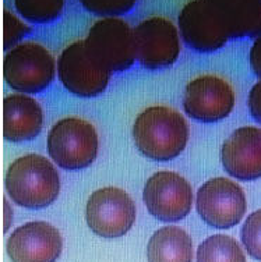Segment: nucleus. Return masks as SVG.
<instances>
[{"instance_id":"obj_1","label":"nucleus","mask_w":261,"mask_h":262,"mask_svg":"<svg viewBox=\"0 0 261 262\" xmlns=\"http://www.w3.org/2000/svg\"><path fill=\"white\" fill-rule=\"evenodd\" d=\"M133 138L144 157L158 162L171 161L186 148L189 124L176 109L151 106L137 116Z\"/></svg>"},{"instance_id":"obj_2","label":"nucleus","mask_w":261,"mask_h":262,"mask_svg":"<svg viewBox=\"0 0 261 262\" xmlns=\"http://www.w3.org/2000/svg\"><path fill=\"white\" fill-rule=\"evenodd\" d=\"M5 187L17 205L36 211L55 202L61 192V177L48 158L25 154L7 167Z\"/></svg>"},{"instance_id":"obj_3","label":"nucleus","mask_w":261,"mask_h":262,"mask_svg":"<svg viewBox=\"0 0 261 262\" xmlns=\"http://www.w3.org/2000/svg\"><path fill=\"white\" fill-rule=\"evenodd\" d=\"M56 60L45 46L24 40L7 51L3 59V77L7 85L21 94H39L53 82Z\"/></svg>"},{"instance_id":"obj_4","label":"nucleus","mask_w":261,"mask_h":262,"mask_svg":"<svg viewBox=\"0 0 261 262\" xmlns=\"http://www.w3.org/2000/svg\"><path fill=\"white\" fill-rule=\"evenodd\" d=\"M62 85L81 98H94L105 91L112 70L101 60L86 39L67 45L56 61Z\"/></svg>"},{"instance_id":"obj_5","label":"nucleus","mask_w":261,"mask_h":262,"mask_svg":"<svg viewBox=\"0 0 261 262\" xmlns=\"http://www.w3.org/2000/svg\"><path fill=\"white\" fill-rule=\"evenodd\" d=\"M46 148L57 166L66 170H78L88 167L96 159L99 138L90 121L66 117L50 128Z\"/></svg>"},{"instance_id":"obj_6","label":"nucleus","mask_w":261,"mask_h":262,"mask_svg":"<svg viewBox=\"0 0 261 262\" xmlns=\"http://www.w3.org/2000/svg\"><path fill=\"white\" fill-rule=\"evenodd\" d=\"M86 221L96 236L117 238L130 232L136 221V204L119 187H102L90 195Z\"/></svg>"},{"instance_id":"obj_7","label":"nucleus","mask_w":261,"mask_h":262,"mask_svg":"<svg viewBox=\"0 0 261 262\" xmlns=\"http://www.w3.org/2000/svg\"><path fill=\"white\" fill-rule=\"evenodd\" d=\"M136 59L150 70L175 64L180 55V34L166 17L154 15L133 28Z\"/></svg>"},{"instance_id":"obj_8","label":"nucleus","mask_w":261,"mask_h":262,"mask_svg":"<svg viewBox=\"0 0 261 262\" xmlns=\"http://www.w3.org/2000/svg\"><path fill=\"white\" fill-rule=\"evenodd\" d=\"M196 207L201 219L215 229H231L246 213V195L242 187L228 177H214L200 187Z\"/></svg>"},{"instance_id":"obj_9","label":"nucleus","mask_w":261,"mask_h":262,"mask_svg":"<svg viewBox=\"0 0 261 262\" xmlns=\"http://www.w3.org/2000/svg\"><path fill=\"white\" fill-rule=\"evenodd\" d=\"M143 200L151 215L161 222H177L190 213V183L175 171H158L147 180Z\"/></svg>"},{"instance_id":"obj_10","label":"nucleus","mask_w":261,"mask_h":262,"mask_svg":"<svg viewBox=\"0 0 261 262\" xmlns=\"http://www.w3.org/2000/svg\"><path fill=\"white\" fill-rule=\"evenodd\" d=\"M235 102V91L228 81L214 74H206L186 85L183 109L194 120L216 123L231 115Z\"/></svg>"},{"instance_id":"obj_11","label":"nucleus","mask_w":261,"mask_h":262,"mask_svg":"<svg viewBox=\"0 0 261 262\" xmlns=\"http://www.w3.org/2000/svg\"><path fill=\"white\" fill-rule=\"evenodd\" d=\"M86 40L112 71L127 70L136 61L133 28L119 17H104L95 21Z\"/></svg>"},{"instance_id":"obj_12","label":"nucleus","mask_w":261,"mask_h":262,"mask_svg":"<svg viewBox=\"0 0 261 262\" xmlns=\"http://www.w3.org/2000/svg\"><path fill=\"white\" fill-rule=\"evenodd\" d=\"M179 34L193 51L211 53L231 39L228 31L206 0H190L179 13Z\"/></svg>"},{"instance_id":"obj_13","label":"nucleus","mask_w":261,"mask_h":262,"mask_svg":"<svg viewBox=\"0 0 261 262\" xmlns=\"http://www.w3.org/2000/svg\"><path fill=\"white\" fill-rule=\"evenodd\" d=\"M62 248L61 232L44 221L21 225L6 243V251L11 262H56Z\"/></svg>"},{"instance_id":"obj_14","label":"nucleus","mask_w":261,"mask_h":262,"mask_svg":"<svg viewBox=\"0 0 261 262\" xmlns=\"http://www.w3.org/2000/svg\"><path fill=\"white\" fill-rule=\"evenodd\" d=\"M222 166L235 179L250 182L261 177V128H237L221 148Z\"/></svg>"},{"instance_id":"obj_15","label":"nucleus","mask_w":261,"mask_h":262,"mask_svg":"<svg viewBox=\"0 0 261 262\" xmlns=\"http://www.w3.org/2000/svg\"><path fill=\"white\" fill-rule=\"evenodd\" d=\"M44 126V111L28 94H9L3 99V137L20 144L34 140Z\"/></svg>"},{"instance_id":"obj_16","label":"nucleus","mask_w":261,"mask_h":262,"mask_svg":"<svg viewBox=\"0 0 261 262\" xmlns=\"http://www.w3.org/2000/svg\"><path fill=\"white\" fill-rule=\"evenodd\" d=\"M221 20L229 38L253 36L260 15V0H206Z\"/></svg>"},{"instance_id":"obj_17","label":"nucleus","mask_w":261,"mask_h":262,"mask_svg":"<svg viewBox=\"0 0 261 262\" xmlns=\"http://www.w3.org/2000/svg\"><path fill=\"white\" fill-rule=\"evenodd\" d=\"M148 262H191L193 242L179 226H165L156 230L147 246Z\"/></svg>"},{"instance_id":"obj_18","label":"nucleus","mask_w":261,"mask_h":262,"mask_svg":"<svg viewBox=\"0 0 261 262\" xmlns=\"http://www.w3.org/2000/svg\"><path fill=\"white\" fill-rule=\"evenodd\" d=\"M197 262H246V257L233 237L214 234L200 244Z\"/></svg>"},{"instance_id":"obj_19","label":"nucleus","mask_w":261,"mask_h":262,"mask_svg":"<svg viewBox=\"0 0 261 262\" xmlns=\"http://www.w3.org/2000/svg\"><path fill=\"white\" fill-rule=\"evenodd\" d=\"M66 0H14L18 15L27 23L49 24L62 15Z\"/></svg>"},{"instance_id":"obj_20","label":"nucleus","mask_w":261,"mask_h":262,"mask_svg":"<svg viewBox=\"0 0 261 262\" xmlns=\"http://www.w3.org/2000/svg\"><path fill=\"white\" fill-rule=\"evenodd\" d=\"M240 237L247 254L261 261V209L247 216L242 226Z\"/></svg>"},{"instance_id":"obj_21","label":"nucleus","mask_w":261,"mask_h":262,"mask_svg":"<svg viewBox=\"0 0 261 262\" xmlns=\"http://www.w3.org/2000/svg\"><path fill=\"white\" fill-rule=\"evenodd\" d=\"M92 14L102 17H119L134 9L138 0H78Z\"/></svg>"},{"instance_id":"obj_22","label":"nucleus","mask_w":261,"mask_h":262,"mask_svg":"<svg viewBox=\"0 0 261 262\" xmlns=\"http://www.w3.org/2000/svg\"><path fill=\"white\" fill-rule=\"evenodd\" d=\"M31 32V27L11 13L9 9L3 10V48L9 51Z\"/></svg>"},{"instance_id":"obj_23","label":"nucleus","mask_w":261,"mask_h":262,"mask_svg":"<svg viewBox=\"0 0 261 262\" xmlns=\"http://www.w3.org/2000/svg\"><path fill=\"white\" fill-rule=\"evenodd\" d=\"M247 106L253 119L261 124V81H258L249 92Z\"/></svg>"},{"instance_id":"obj_24","label":"nucleus","mask_w":261,"mask_h":262,"mask_svg":"<svg viewBox=\"0 0 261 262\" xmlns=\"http://www.w3.org/2000/svg\"><path fill=\"white\" fill-rule=\"evenodd\" d=\"M250 66L253 73L261 78V36H257L250 49Z\"/></svg>"},{"instance_id":"obj_25","label":"nucleus","mask_w":261,"mask_h":262,"mask_svg":"<svg viewBox=\"0 0 261 262\" xmlns=\"http://www.w3.org/2000/svg\"><path fill=\"white\" fill-rule=\"evenodd\" d=\"M3 207H5V227H3V232H7L9 227L11 225V219H13V211H11L10 204L7 200H3Z\"/></svg>"},{"instance_id":"obj_26","label":"nucleus","mask_w":261,"mask_h":262,"mask_svg":"<svg viewBox=\"0 0 261 262\" xmlns=\"http://www.w3.org/2000/svg\"><path fill=\"white\" fill-rule=\"evenodd\" d=\"M257 36H261V0H260V15H258V21H257V26L254 28V32H253V36L251 38H257Z\"/></svg>"}]
</instances>
